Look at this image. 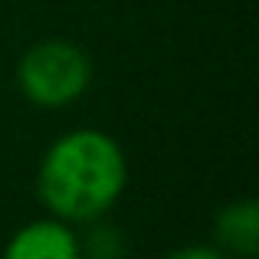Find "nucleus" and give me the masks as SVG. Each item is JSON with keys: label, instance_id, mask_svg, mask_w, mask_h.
I'll return each mask as SVG.
<instances>
[{"label": "nucleus", "instance_id": "obj_1", "mask_svg": "<svg viewBox=\"0 0 259 259\" xmlns=\"http://www.w3.org/2000/svg\"><path fill=\"white\" fill-rule=\"evenodd\" d=\"M128 177L132 167L118 138L82 125L46 145L36 164V197L50 217L82 227L112 213Z\"/></svg>", "mask_w": 259, "mask_h": 259}, {"label": "nucleus", "instance_id": "obj_2", "mask_svg": "<svg viewBox=\"0 0 259 259\" xmlns=\"http://www.w3.org/2000/svg\"><path fill=\"white\" fill-rule=\"evenodd\" d=\"M92 56L85 46L66 36H46L23 50L17 59V89L33 108L63 112L76 105L92 85Z\"/></svg>", "mask_w": 259, "mask_h": 259}, {"label": "nucleus", "instance_id": "obj_3", "mask_svg": "<svg viewBox=\"0 0 259 259\" xmlns=\"http://www.w3.org/2000/svg\"><path fill=\"white\" fill-rule=\"evenodd\" d=\"M0 259H82L79 230L56 217H36L10 233Z\"/></svg>", "mask_w": 259, "mask_h": 259}, {"label": "nucleus", "instance_id": "obj_4", "mask_svg": "<svg viewBox=\"0 0 259 259\" xmlns=\"http://www.w3.org/2000/svg\"><path fill=\"white\" fill-rule=\"evenodd\" d=\"M213 246L230 259H253L259 253V203L256 197L230 200L213 220Z\"/></svg>", "mask_w": 259, "mask_h": 259}, {"label": "nucleus", "instance_id": "obj_5", "mask_svg": "<svg viewBox=\"0 0 259 259\" xmlns=\"http://www.w3.org/2000/svg\"><path fill=\"white\" fill-rule=\"evenodd\" d=\"M76 230H79V253H82V259H125L128 256L125 230L115 227L108 217L82 223Z\"/></svg>", "mask_w": 259, "mask_h": 259}, {"label": "nucleus", "instance_id": "obj_6", "mask_svg": "<svg viewBox=\"0 0 259 259\" xmlns=\"http://www.w3.org/2000/svg\"><path fill=\"white\" fill-rule=\"evenodd\" d=\"M164 259H230L223 249H217L213 243H187V246L171 249Z\"/></svg>", "mask_w": 259, "mask_h": 259}]
</instances>
